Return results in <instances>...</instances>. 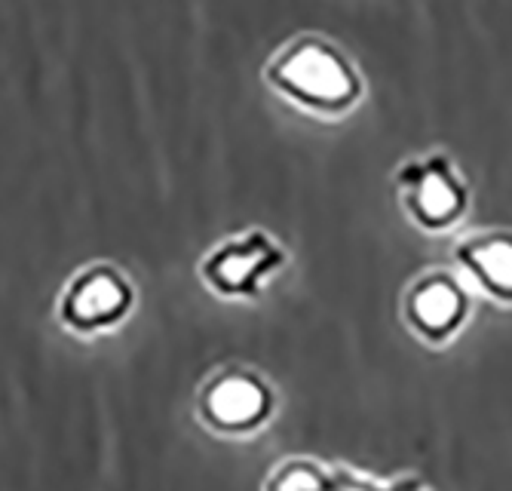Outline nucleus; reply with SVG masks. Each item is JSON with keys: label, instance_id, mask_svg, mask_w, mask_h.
<instances>
[{"label": "nucleus", "instance_id": "obj_6", "mask_svg": "<svg viewBox=\"0 0 512 491\" xmlns=\"http://www.w3.org/2000/svg\"><path fill=\"white\" fill-rule=\"evenodd\" d=\"M405 307L417 332H424L433 341H442L467 317V295L448 274H427L411 286Z\"/></svg>", "mask_w": 512, "mask_h": 491}, {"label": "nucleus", "instance_id": "obj_8", "mask_svg": "<svg viewBox=\"0 0 512 491\" xmlns=\"http://www.w3.org/2000/svg\"><path fill=\"white\" fill-rule=\"evenodd\" d=\"M319 476L310 470V467H304V464H289L283 473H279L273 482H270V488L267 491H319Z\"/></svg>", "mask_w": 512, "mask_h": 491}, {"label": "nucleus", "instance_id": "obj_5", "mask_svg": "<svg viewBox=\"0 0 512 491\" xmlns=\"http://www.w3.org/2000/svg\"><path fill=\"white\" fill-rule=\"evenodd\" d=\"M270 409L267 387L249 372H221L215 375L200 396V415L215 430H249L264 421Z\"/></svg>", "mask_w": 512, "mask_h": 491}, {"label": "nucleus", "instance_id": "obj_7", "mask_svg": "<svg viewBox=\"0 0 512 491\" xmlns=\"http://www.w3.org/2000/svg\"><path fill=\"white\" fill-rule=\"evenodd\" d=\"M460 267L467 271L488 295L512 301V234L485 231L460 240L454 249Z\"/></svg>", "mask_w": 512, "mask_h": 491}, {"label": "nucleus", "instance_id": "obj_4", "mask_svg": "<svg viewBox=\"0 0 512 491\" xmlns=\"http://www.w3.org/2000/svg\"><path fill=\"white\" fill-rule=\"evenodd\" d=\"M135 292L114 264H89L65 286L59 298V320L65 329L96 335L123 323L132 310Z\"/></svg>", "mask_w": 512, "mask_h": 491}, {"label": "nucleus", "instance_id": "obj_1", "mask_svg": "<svg viewBox=\"0 0 512 491\" xmlns=\"http://www.w3.org/2000/svg\"><path fill=\"white\" fill-rule=\"evenodd\" d=\"M264 80L289 105L319 117L350 114L365 96V80L353 59L319 34H298L283 43L267 59Z\"/></svg>", "mask_w": 512, "mask_h": 491}, {"label": "nucleus", "instance_id": "obj_2", "mask_svg": "<svg viewBox=\"0 0 512 491\" xmlns=\"http://www.w3.org/2000/svg\"><path fill=\"white\" fill-rule=\"evenodd\" d=\"M396 194L408 218L427 234L451 231L470 209L467 178L442 151L405 160L396 169Z\"/></svg>", "mask_w": 512, "mask_h": 491}, {"label": "nucleus", "instance_id": "obj_3", "mask_svg": "<svg viewBox=\"0 0 512 491\" xmlns=\"http://www.w3.org/2000/svg\"><path fill=\"white\" fill-rule=\"evenodd\" d=\"M286 264V249L267 231H246L218 243L200 264L203 283L224 298H255Z\"/></svg>", "mask_w": 512, "mask_h": 491}]
</instances>
